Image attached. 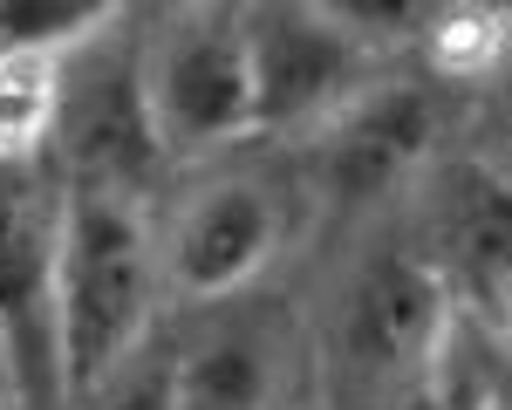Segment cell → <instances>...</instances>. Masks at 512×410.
I'll list each match as a JSON object with an SVG mask.
<instances>
[{"label": "cell", "instance_id": "obj_9", "mask_svg": "<svg viewBox=\"0 0 512 410\" xmlns=\"http://www.w3.org/2000/svg\"><path fill=\"white\" fill-rule=\"evenodd\" d=\"M280 328L260 308H226L212 328L171 349V410H274Z\"/></svg>", "mask_w": 512, "mask_h": 410}, {"label": "cell", "instance_id": "obj_1", "mask_svg": "<svg viewBox=\"0 0 512 410\" xmlns=\"http://www.w3.org/2000/svg\"><path fill=\"white\" fill-rule=\"evenodd\" d=\"M158 301H164V267H158V226L144 219V199L62 185L55 260H48L62 397H89L96 383H110L151 342Z\"/></svg>", "mask_w": 512, "mask_h": 410}, {"label": "cell", "instance_id": "obj_16", "mask_svg": "<svg viewBox=\"0 0 512 410\" xmlns=\"http://www.w3.org/2000/svg\"><path fill=\"white\" fill-rule=\"evenodd\" d=\"M485 308H492V315H499V328H506V335H512V274H506V281H499V294H492Z\"/></svg>", "mask_w": 512, "mask_h": 410}, {"label": "cell", "instance_id": "obj_6", "mask_svg": "<svg viewBox=\"0 0 512 410\" xmlns=\"http://www.w3.org/2000/svg\"><path fill=\"white\" fill-rule=\"evenodd\" d=\"M444 308H451V287L424 267V253L383 246L335 308V369L362 390L390 383L396 404H403L424 376V356H431Z\"/></svg>", "mask_w": 512, "mask_h": 410}, {"label": "cell", "instance_id": "obj_11", "mask_svg": "<svg viewBox=\"0 0 512 410\" xmlns=\"http://www.w3.org/2000/svg\"><path fill=\"white\" fill-rule=\"evenodd\" d=\"M424 55L437 76L451 82H492L512 55V14H485V7H451V14H424Z\"/></svg>", "mask_w": 512, "mask_h": 410}, {"label": "cell", "instance_id": "obj_3", "mask_svg": "<svg viewBox=\"0 0 512 410\" xmlns=\"http://www.w3.org/2000/svg\"><path fill=\"white\" fill-rule=\"evenodd\" d=\"M62 185L123 192L144 199L164 164V144L151 130L144 69H137V14H110L89 41L62 55V110H55V151Z\"/></svg>", "mask_w": 512, "mask_h": 410}, {"label": "cell", "instance_id": "obj_14", "mask_svg": "<svg viewBox=\"0 0 512 410\" xmlns=\"http://www.w3.org/2000/svg\"><path fill=\"white\" fill-rule=\"evenodd\" d=\"M492 164L512 178V55H506V69L492 76Z\"/></svg>", "mask_w": 512, "mask_h": 410}, {"label": "cell", "instance_id": "obj_12", "mask_svg": "<svg viewBox=\"0 0 512 410\" xmlns=\"http://www.w3.org/2000/svg\"><path fill=\"white\" fill-rule=\"evenodd\" d=\"M117 7L96 0H0V48H35V55H69L89 41Z\"/></svg>", "mask_w": 512, "mask_h": 410}, {"label": "cell", "instance_id": "obj_7", "mask_svg": "<svg viewBox=\"0 0 512 410\" xmlns=\"http://www.w3.org/2000/svg\"><path fill=\"white\" fill-rule=\"evenodd\" d=\"M315 144V185L335 205H369L396 192L437 144V110L417 82H376L342 117L308 137Z\"/></svg>", "mask_w": 512, "mask_h": 410}, {"label": "cell", "instance_id": "obj_4", "mask_svg": "<svg viewBox=\"0 0 512 410\" xmlns=\"http://www.w3.org/2000/svg\"><path fill=\"white\" fill-rule=\"evenodd\" d=\"M239 35L260 137H315L383 82V41H369L342 7H239Z\"/></svg>", "mask_w": 512, "mask_h": 410}, {"label": "cell", "instance_id": "obj_5", "mask_svg": "<svg viewBox=\"0 0 512 410\" xmlns=\"http://www.w3.org/2000/svg\"><path fill=\"white\" fill-rule=\"evenodd\" d=\"M294 205L260 171H212L178 192L158 233L164 287L185 301H239L287 246Z\"/></svg>", "mask_w": 512, "mask_h": 410}, {"label": "cell", "instance_id": "obj_8", "mask_svg": "<svg viewBox=\"0 0 512 410\" xmlns=\"http://www.w3.org/2000/svg\"><path fill=\"white\" fill-rule=\"evenodd\" d=\"M451 301H492L512 274V178L499 164H431V253Z\"/></svg>", "mask_w": 512, "mask_h": 410}, {"label": "cell", "instance_id": "obj_2", "mask_svg": "<svg viewBox=\"0 0 512 410\" xmlns=\"http://www.w3.org/2000/svg\"><path fill=\"white\" fill-rule=\"evenodd\" d=\"M137 69L164 158H212L253 137V69L239 7L137 14Z\"/></svg>", "mask_w": 512, "mask_h": 410}, {"label": "cell", "instance_id": "obj_13", "mask_svg": "<svg viewBox=\"0 0 512 410\" xmlns=\"http://www.w3.org/2000/svg\"><path fill=\"white\" fill-rule=\"evenodd\" d=\"M82 404L89 410H171V356H158V349L144 342V349H137L110 383H96Z\"/></svg>", "mask_w": 512, "mask_h": 410}, {"label": "cell", "instance_id": "obj_15", "mask_svg": "<svg viewBox=\"0 0 512 410\" xmlns=\"http://www.w3.org/2000/svg\"><path fill=\"white\" fill-rule=\"evenodd\" d=\"M0 390H14V397H21V383H14V342H7V322H0Z\"/></svg>", "mask_w": 512, "mask_h": 410}, {"label": "cell", "instance_id": "obj_17", "mask_svg": "<svg viewBox=\"0 0 512 410\" xmlns=\"http://www.w3.org/2000/svg\"><path fill=\"white\" fill-rule=\"evenodd\" d=\"M396 410H431V404H424V397H417V390H410V397H403V404H396Z\"/></svg>", "mask_w": 512, "mask_h": 410}, {"label": "cell", "instance_id": "obj_18", "mask_svg": "<svg viewBox=\"0 0 512 410\" xmlns=\"http://www.w3.org/2000/svg\"><path fill=\"white\" fill-rule=\"evenodd\" d=\"M0 410H21V397H14V390H0Z\"/></svg>", "mask_w": 512, "mask_h": 410}, {"label": "cell", "instance_id": "obj_10", "mask_svg": "<svg viewBox=\"0 0 512 410\" xmlns=\"http://www.w3.org/2000/svg\"><path fill=\"white\" fill-rule=\"evenodd\" d=\"M62 55L0 48V171H41L55 151Z\"/></svg>", "mask_w": 512, "mask_h": 410}]
</instances>
